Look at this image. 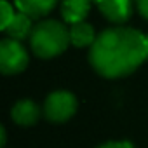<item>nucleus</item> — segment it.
Masks as SVG:
<instances>
[{
  "instance_id": "nucleus-5",
  "label": "nucleus",
  "mask_w": 148,
  "mask_h": 148,
  "mask_svg": "<svg viewBox=\"0 0 148 148\" xmlns=\"http://www.w3.org/2000/svg\"><path fill=\"white\" fill-rule=\"evenodd\" d=\"M101 14L112 23H125L132 14V0H92Z\"/></svg>"
},
{
  "instance_id": "nucleus-13",
  "label": "nucleus",
  "mask_w": 148,
  "mask_h": 148,
  "mask_svg": "<svg viewBox=\"0 0 148 148\" xmlns=\"http://www.w3.org/2000/svg\"><path fill=\"white\" fill-rule=\"evenodd\" d=\"M136 5H138L139 12L143 14V18L148 19V0H136Z\"/></svg>"
},
{
  "instance_id": "nucleus-15",
  "label": "nucleus",
  "mask_w": 148,
  "mask_h": 148,
  "mask_svg": "<svg viewBox=\"0 0 148 148\" xmlns=\"http://www.w3.org/2000/svg\"><path fill=\"white\" fill-rule=\"evenodd\" d=\"M146 44H148V35H146Z\"/></svg>"
},
{
  "instance_id": "nucleus-12",
  "label": "nucleus",
  "mask_w": 148,
  "mask_h": 148,
  "mask_svg": "<svg viewBox=\"0 0 148 148\" xmlns=\"http://www.w3.org/2000/svg\"><path fill=\"white\" fill-rule=\"evenodd\" d=\"M98 148H134V146L129 141H110V143H105Z\"/></svg>"
},
{
  "instance_id": "nucleus-11",
  "label": "nucleus",
  "mask_w": 148,
  "mask_h": 148,
  "mask_svg": "<svg viewBox=\"0 0 148 148\" xmlns=\"http://www.w3.org/2000/svg\"><path fill=\"white\" fill-rule=\"evenodd\" d=\"M0 4H2V30H5V28L11 25V21L14 19L16 14H14V9L9 5L7 0H2Z\"/></svg>"
},
{
  "instance_id": "nucleus-8",
  "label": "nucleus",
  "mask_w": 148,
  "mask_h": 148,
  "mask_svg": "<svg viewBox=\"0 0 148 148\" xmlns=\"http://www.w3.org/2000/svg\"><path fill=\"white\" fill-rule=\"evenodd\" d=\"M14 2H16V7L19 9V12H25L30 18L37 19L40 16L49 14L54 9L58 0H14Z\"/></svg>"
},
{
  "instance_id": "nucleus-9",
  "label": "nucleus",
  "mask_w": 148,
  "mask_h": 148,
  "mask_svg": "<svg viewBox=\"0 0 148 148\" xmlns=\"http://www.w3.org/2000/svg\"><path fill=\"white\" fill-rule=\"evenodd\" d=\"M32 19L33 18H30L25 12H16L14 19L11 21V25L4 32H7L9 37L14 40H25L28 35H32V32L35 28V26H32Z\"/></svg>"
},
{
  "instance_id": "nucleus-6",
  "label": "nucleus",
  "mask_w": 148,
  "mask_h": 148,
  "mask_svg": "<svg viewBox=\"0 0 148 148\" xmlns=\"http://www.w3.org/2000/svg\"><path fill=\"white\" fill-rule=\"evenodd\" d=\"M91 4H92V0H63L61 16L70 25L82 23L91 11Z\"/></svg>"
},
{
  "instance_id": "nucleus-1",
  "label": "nucleus",
  "mask_w": 148,
  "mask_h": 148,
  "mask_svg": "<svg viewBox=\"0 0 148 148\" xmlns=\"http://www.w3.org/2000/svg\"><path fill=\"white\" fill-rule=\"evenodd\" d=\"M146 58V37L132 28L122 26L101 32L89 51L92 68L106 79L129 75Z\"/></svg>"
},
{
  "instance_id": "nucleus-3",
  "label": "nucleus",
  "mask_w": 148,
  "mask_h": 148,
  "mask_svg": "<svg viewBox=\"0 0 148 148\" xmlns=\"http://www.w3.org/2000/svg\"><path fill=\"white\" fill-rule=\"evenodd\" d=\"M28 66V52L14 38L0 42V70L4 75H14Z\"/></svg>"
},
{
  "instance_id": "nucleus-10",
  "label": "nucleus",
  "mask_w": 148,
  "mask_h": 148,
  "mask_svg": "<svg viewBox=\"0 0 148 148\" xmlns=\"http://www.w3.org/2000/svg\"><path fill=\"white\" fill-rule=\"evenodd\" d=\"M70 40L75 47H87L92 45L96 40V33L94 28L89 23H75L70 28Z\"/></svg>"
},
{
  "instance_id": "nucleus-14",
  "label": "nucleus",
  "mask_w": 148,
  "mask_h": 148,
  "mask_svg": "<svg viewBox=\"0 0 148 148\" xmlns=\"http://www.w3.org/2000/svg\"><path fill=\"white\" fill-rule=\"evenodd\" d=\"M4 145H5V129L0 127V146H4Z\"/></svg>"
},
{
  "instance_id": "nucleus-2",
  "label": "nucleus",
  "mask_w": 148,
  "mask_h": 148,
  "mask_svg": "<svg viewBox=\"0 0 148 148\" xmlns=\"http://www.w3.org/2000/svg\"><path fill=\"white\" fill-rule=\"evenodd\" d=\"M70 42V30L56 19H45L38 23L30 35L32 49L42 59L59 56Z\"/></svg>"
},
{
  "instance_id": "nucleus-4",
  "label": "nucleus",
  "mask_w": 148,
  "mask_h": 148,
  "mask_svg": "<svg viewBox=\"0 0 148 148\" xmlns=\"http://www.w3.org/2000/svg\"><path fill=\"white\" fill-rule=\"evenodd\" d=\"M77 112V99L71 92L56 91L47 96L44 105V113L51 122H64Z\"/></svg>"
},
{
  "instance_id": "nucleus-7",
  "label": "nucleus",
  "mask_w": 148,
  "mask_h": 148,
  "mask_svg": "<svg viewBox=\"0 0 148 148\" xmlns=\"http://www.w3.org/2000/svg\"><path fill=\"white\" fill-rule=\"evenodd\" d=\"M11 115H12V120L16 124L28 127V125H33L40 119V108L32 99H23V101H18L12 106Z\"/></svg>"
}]
</instances>
